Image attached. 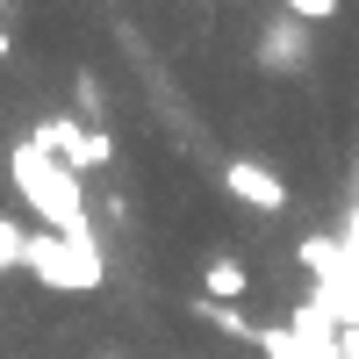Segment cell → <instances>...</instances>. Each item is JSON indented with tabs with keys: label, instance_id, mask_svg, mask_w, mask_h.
<instances>
[{
	"label": "cell",
	"instance_id": "obj_1",
	"mask_svg": "<svg viewBox=\"0 0 359 359\" xmlns=\"http://www.w3.org/2000/svg\"><path fill=\"white\" fill-rule=\"evenodd\" d=\"M8 187L15 201L36 216V230H57V237H101L94 230V208H86V187L72 165H57L36 137L8 144Z\"/></svg>",
	"mask_w": 359,
	"mask_h": 359
},
{
	"label": "cell",
	"instance_id": "obj_2",
	"mask_svg": "<svg viewBox=\"0 0 359 359\" xmlns=\"http://www.w3.org/2000/svg\"><path fill=\"white\" fill-rule=\"evenodd\" d=\"M36 287L50 294H101L108 287V252L101 237H57V230H36L29 237V266H22Z\"/></svg>",
	"mask_w": 359,
	"mask_h": 359
},
{
	"label": "cell",
	"instance_id": "obj_3",
	"mask_svg": "<svg viewBox=\"0 0 359 359\" xmlns=\"http://www.w3.org/2000/svg\"><path fill=\"white\" fill-rule=\"evenodd\" d=\"M223 194H230L237 208H252V216H280V208L294 201V194H287V180L266 165V158H245V151L223 158Z\"/></svg>",
	"mask_w": 359,
	"mask_h": 359
},
{
	"label": "cell",
	"instance_id": "obj_4",
	"mask_svg": "<svg viewBox=\"0 0 359 359\" xmlns=\"http://www.w3.org/2000/svg\"><path fill=\"white\" fill-rule=\"evenodd\" d=\"M259 65L266 72H309L316 65V29L294 22V15H273L259 29Z\"/></svg>",
	"mask_w": 359,
	"mask_h": 359
},
{
	"label": "cell",
	"instance_id": "obj_5",
	"mask_svg": "<svg viewBox=\"0 0 359 359\" xmlns=\"http://www.w3.org/2000/svg\"><path fill=\"white\" fill-rule=\"evenodd\" d=\"M201 294H208V302H223V309H237V302L252 294V266L230 259V252H216V259L201 266Z\"/></svg>",
	"mask_w": 359,
	"mask_h": 359
},
{
	"label": "cell",
	"instance_id": "obj_6",
	"mask_svg": "<svg viewBox=\"0 0 359 359\" xmlns=\"http://www.w3.org/2000/svg\"><path fill=\"white\" fill-rule=\"evenodd\" d=\"M29 237H36V230H22L15 216H0V280L29 266Z\"/></svg>",
	"mask_w": 359,
	"mask_h": 359
},
{
	"label": "cell",
	"instance_id": "obj_7",
	"mask_svg": "<svg viewBox=\"0 0 359 359\" xmlns=\"http://www.w3.org/2000/svg\"><path fill=\"white\" fill-rule=\"evenodd\" d=\"M252 345H259L266 359H316V352H309L302 338H294V331H287V323H280V331H273V323H259V338H252Z\"/></svg>",
	"mask_w": 359,
	"mask_h": 359
},
{
	"label": "cell",
	"instance_id": "obj_8",
	"mask_svg": "<svg viewBox=\"0 0 359 359\" xmlns=\"http://www.w3.org/2000/svg\"><path fill=\"white\" fill-rule=\"evenodd\" d=\"M280 15H294V22L323 29V22H338V15H345V0H280Z\"/></svg>",
	"mask_w": 359,
	"mask_h": 359
},
{
	"label": "cell",
	"instance_id": "obj_9",
	"mask_svg": "<svg viewBox=\"0 0 359 359\" xmlns=\"http://www.w3.org/2000/svg\"><path fill=\"white\" fill-rule=\"evenodd\" d=\"M338 237H345V259H352V273H359V187H352V216H345Z\"/></svg>",
	"mask_w": 359,
	"mask_h": 359
},
{
	"label": "cell",
	"instance_id": "obj_10",
	"mask_svg": "<svg viewBox=\"0 0 359 359\" xmlns=\"http://www.w3.org/2000/svg\"><path fill=\"white\" fill-rule=\"evenodd\" d=\"M8 57H15V29L0 22V65H8Z\"/></svg>",
	"mask_w": 359,
	"mask_h": 359
},
{
	"label": "cell",
	"instance_id": "obj_11",
	"mask_svg": "<svg viewBox=\"0 0 359 359\" xmlns=\"http://www.w3.org/2000/svg\"><path fill=\"white\" fill-rule=\"evenodd\" d=\"M94 359H123V352H94Z\"/></svg>",
	"mask_w": 359,
	"mask_h": 359
}]
</instances>
